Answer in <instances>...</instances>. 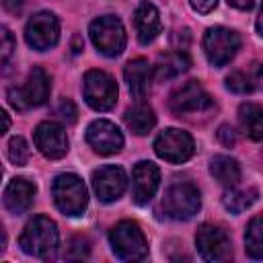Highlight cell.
Segmentation results:
<instances>
[{
  "mask_svg": "<svg viewBox=\"0 0 263 263\" xmlns=\"http://www.w3.org/2000/svg\"><path fill=\"white\" fill-rule=\"evenodd\" d=\"M245 251L251 259H263V216H255L247 224Z\"/></svg>",
  "mask_w": 263,
  "mask_h": 263,
  "instance_id": "cell-25",
  "label": "cell"
},
{
  "mask_svg": "<svg viewBox=\"0 0 263 263\" xmlns=\"http://www.w3.org/2000/svg\"><path fill=\"white\" fill-rule=\"evenodd\" d=\"M2 121H4L2 132H8V127H10V117H8V113H6V111H2Z\"/></svg>",
  "mask_w": 263,
  "mask_h": 263,
  "instance_id": "cell-37",
  "label": "cell"
},
{
  "mask_svg": "<svg viewBox=\"0 0 263 263\" xmlns=\"http://www.w3.org/2000/svg\"><path fill=\"white\" fill-rule=\"evenodd\" d=\"M125 187H127V175L117 164H105L92 173V189L97 197L105 203L119 199Z\"/></svg>",
  "mask_w": 263,
  "mask_h": 263,
  "instance_id": "cell-15",
  "label": "cell"
},
{
  "mask_svg": "<svg viewBox=\"0 0 263 263\" xmlns=\"http://www.w3.org/2000/svg\"><path fill=\"white\" fill-rule=\"evenodd\" d=\"M109 242L121 261H142L148 255V240L134 220L117 222L109 232Z\"/></svg>",
  "mask_w": 263,
  "mask_h": 263,
  "instance_id": "cell-4",
  "label": "cell"
},
{
  "mask_svg": "<svg viewBox=\"0 0 263 263\" xmlns=\"http://www.w3.org/2000/svg\"><path fill=\"white\" fill-rule=\"evenodd\" d=\"M51 195L55 208L64 216H82L88 205V191L82 183V179L74 173H62L53 179Z\"/></svg>",
  "mask_w": 263,
  "mask_h": 263,
  "instance_id": "cell-2",
  "label": "cell"
},
{
  "mask_svg": "<svg viewBox=\"0 0 263 263\" xmlns=\"http://www.w3.org/2000/svg\"><path fill=\"white\" fill-rule=\"evenodd\" d=\"M35 185L31 183V181H27V179H23V177H14L6 187H4V195H2V199H4V208L10 212V214H14V216H21V214H25L29 208H31V203H33V199H35Z\"/></svg>",
  "mask_w": 263,
  "mask_h": 263,
  "instance_id": "cell-17",
  "label": "cell"
},
{
  "mask_svg": "<svg viewBox=\"0 0 263 263\" xmlns=\"http://www.w3.org/2000/svg\"><path fill=\"white\" fill-rule=\"evenodd\" d=\"M152 66L148 64V60L144 58H136V60H129L123 68V78L127 82V88L132 92V97L138 101V99H144L150 90V80H152Z\"/></svg>",
  "mask_w": 263,
  "mask_h": 263,
  "instance_id": "cell-19",
  "label": "cell"
},
{
  "mask_svg": "<svg viewBox=\"0 0 263 263\" xmlns=\"http://www.w3.org/2000/svg\"><path fill=\"white\" fill-rule=\"evenodd\" d=\"M255 27H257V33L263 37V4H261V8H259V16H257Z\"/></svg>",
  "mask_w": 263,
  "mask_h": 263,
  "instance_id": "cell-36",
  "label": "cell"
},
{
  "mask_svg": "<svg viewBox=\"0 0 263 263\" xmlns=\"http://www.w3.org/2000/svg\"><path fill=\"white\" fill-rule=\"evenodd\" d=\"M259 197V191L255 187L249 189H236V187H226L224 195H222V203L230 214H240L245 210H249Z\"/></svg>",
  "mask_w": 263,
  "mask_h": 263,
  "instance_id": "cell-24",
  "label": "cell"
},
{
  "mask_svg": "<svg viewBox=\"0 0 263 263\" xmlns=\"http://www.w3.org/2000/svg\"><path fill=\"white\" fill-rule=\"evenodd\" d=\"M33 140H35L37 150L49 160L64 158L68 152V134H66L64 125H60L55 121H41L35 127Z\"/></svg>",
  "mask_w": 263,
  "mask_h": 263,
  "instance_id": "cell-14",
  "label": "cell"
},
{
  "mask_svg": "<svg viewBox=\"0 0 263 263\" xmlns=\"http://www.w3.org/2000/svg\"><path fill=\"white\" fill-rule=\"evenodd\" d=\"M232 8H238V10H251L255 6V0H226Z\"/></svg>",
  "mask_w": 263,
  "mask_h": 263,
  "instance_id": "cell-35",
  "label": "cell"
},
{
  "mask_svg": "<svg viewBox=\"0 0 263 263\" xmlns=\"http://www.w3.org/2000/svg\"><path fill=\"white\" fill-rule=\"evenodd\" d=\"M240 49V35L228 27H210L203 33V53L214 68L226 66Z\"/></svg>",
  "mask_w": 263,
  "mask_h": 263,
  "instance_id": "cell-7",
  "label": "cell"
},
{
  "mask_svg": "<svg viewBox=\"0 0 263 263\" xmlns=\"http://www.w3.org/2000/svg\"><path fill=\"white\" fill-rule=\"evenodd\" d=\"M247 74H249V78H251L255 90H263V64H259V62L251 64V68H249Z\"/></svg>",
  "mask_w": 263,
  "mask_h": 263,
  "instance_id": "cell-31",
  "label": "cell"
},
{
  "mask_svg": "<svg viewBox=\"0 0 263 263\" xmlns=\"http://www.w3.org/2000/svg\"><path fill=\"white\" fill-rule=\"evenodd\" d=\"M88 255V240L82 236H76L70 240V251L66 253L68 259H84Z\"/></svg>",
  "mask_w": 263,
  "mask_h": 263,
  "instance_id": "cell-30",
  "label": "cell"
},
{
  "mask_svg": "<svg viewBox=\"0 0 263 263\" xmlns=\"http://www.w3.org/2000/svg\"><path fill=\"white\" fill-rule=\"evenodd\" d=\"M214 101L208 95V90L199 84V80H187L185 84L177 86L168 97V109L181 117V115H195L212 109Z\"/></svg>",
  "mask_w": 263,
  "mask_h": 263,
  "instance_id": "cell-10",
  "label": "cell"
},
{
  "mask_svg": "<svg viewBox=\"0 0 263 263\" xmlns=\"http://www.w3.org/2000/svg\"><path fill=\"white\" fill-rule=\"evenodd\" d=\"M14 49H16V43H14L12 33L6 27H2L0 29V62L6 64L10 60V55H12Z\"/></svg>",
  "mask_w": 263,
  "mask_h": 263,
  "instance_id": "cell-28",
  "label": "cell"
},
{
  "mask_svg": "<svg viewBox=\"0 0 263 263\" xmlns=\"http://www.w3.org/2000/svg\"><path fill=\"white\" fill-rule=\"evenodd\" d=\"M2 6L10 14H18L23 10V6H25V0H2Z\"/></svg>",
  "mask_w": 263,
  "mask_h": 263,
  "instance_id": "cell-34",
  "label": "cell"
},
{
  "mask_svg": "<svg viewBox=\"0 0 263 263\" xmlns=\"http://www.w3.org/2000/svg\"><path fill=\"white\" fill-rule=\"evenodd\" d=\"M55 113H58L66 123H74V121H76V115H78L74 103H72L70 99H66V97L60 99V103H58V107H55Z\"/></svg>",
  "mask_w": 263,
  "mask_h": 263,
  "instance_id": "cell-29",
  "label": "cell"
},
{
  "mask_svg": "<svg viewBox=\"0 0 263 263\" xmlns=\"http://www.w3.org/2000/svg\"><path fill=\"white\" fill-rule=\"evenodd\" d=\"M189 66H191V60H189V55L185 51H168V53L158 58V62L154 66V78L158 82L177 78L179 74L187 72Z\"/></svg>",
  "mask_w": 263,
  "mask_h": 263,
  "instance_id": "cell-21",
  "label": "cell"
},
{
  "mask_svg": "<svg viewBox=\"0 0 263 263\" xmlns=\"http://www.w3.org/2000/svg\"><path fill=\"white\" fill-rule=\"evenodd\" d=\"M123 121L127 125V129L136 136H146L152 132V127L156 125V115H154V109L144 101V99H138L123 115Z\"/></svg>",
  "mask_w": 263,
  "mask_h": 263,
  "instance_id": "cell-20",
  "label": "cell"
},
{
  "mask_svg": "<svg viewBox=\"0 0 263 263\" xmlns=\"http://www.w3.org/2000/svg\"><path fill=\"white\" fill-rule=\"evenodd\" d=\"M238 121H240L242 132L251 140L255 142L263 140V107L255 103H242L238 107Z\"/></svg>",
  "mask_w": 263,
  "mask_h": 263,
  "instance_id": "cell-23",
  "label": "cell"
},
{
  "mask_svg": "<svg viewBox=\"0 0 263 263\" xmlns=\"http://www.w3.org/2000/svg\"><path fill=\"white\" fill-rule=\"evenodd\" d=\"M210 173L224 187H236V183L240 181V164L226 154H216L210 160Z\"/></svg>",
  "mask_w": 263,
  "mask_h": 263,
  "instance_id": "cell-22",
  "label": "cell"
},
{
  "mask_svg": "<svg viewBox=\"0 0 263 263\" xmlns=\"http://www.w3.org/2000/svg\"><path fill=\"white\" fill-rule=\"evenodd\" d=\"M154 152L158 158H162L171 164H181L193 156L195 142L189 132L179 129V127H166L156 136Z\"/></svg>",
  "mask_w": 263,
  "mask_h": 263,
  "instance_id": "cell-8",
  "label": "cell"
},
{
  "mask_svg": "<svg viewBox=\"0 0 263 263\" xmlns=\"http://www.w3.org/2000/svg\"><path fill=\"white\" fill-rule=\"evenodd\" d=\"M86 142L97 154L111 156V154H117L123 148V134L119 132V127L113 121L95 119L86 127Z\"/></svg>",
  "mask_w": 263,
  "mask_h": 263,
  "instance_id": "cell-13",
  "label": "cell"
},
{
  "mask_svg": "<svg viewBox=\"0 0 263 263\" xmlns=\"http://www.w3.org/2000/svg\"><path fill=\"white\" fill-rule=\"evenodd\" d=\"M58 39H60V21L53 12L41 10L29 18L25 27V41L29 43V47L37 51H45L53 47Z\"/></svg>",
  "mask_w": 263,
  "mask_h": 263,
  "instance_id": "cell-12",
  "label": "cell"
},
{
  "mask_svg": "<svg viewBox=\"0 0 263 263\" xmlns=\"http://www.w3.org/2000/svg\"><path fill=\"white\" fill-rule=\"evenodd\" d=\"M216 136H218V140H220L224 146H228V148L236 144V132H234L230 125H220L218 132H216Z\"/></svg>",
  "mask_w": 263,
  "mask_h": 263,
  "instance_id": "cell-32",
  "label": "cell"
},
{
  "mask_svg": "<svg viewBox=\"0 0 263 263\" xmlns=\"http://www.w3.org/2000/svg\"><path fill=\"white\" fill-rule=\"evenodd\" d=\"M88 33H90V41L97 47V51L107 58H117L125 49L127 37H125L123 23L113 14L95 18L88 27Z\"/></svg>",
  "mask_w": 263,
  "mask_h": 263,
  "instance_id": "cell-5",
  "label": "cell"
},
{
  "mask_svg": "<svg viewBox=\"0 0 263 263\" xmlns=\"http://www.w3.org/2000/svg\"><path fill=\"white\" fill-rule=\"evenodd\" d=\"M160 187V171L150 160H140L132 171V197L138 205H146Z\"/></svg>",
  "mask_w": 263,
  "mask_h": 263,
  "instance_id": "cell-16",
  "label": "cell"
},
{
  "mask_svg": "<svg viewBox=\"0 0 263 263\" xmlns=\"http://www.w3.org/2000/svg\"><path fill=\"white\" fill-rule=\"evenodd\" d=\"M226 88L230 92H236V95H249V92L255 90L249 74L242 72V70H234V72H230L226 76Z\"/></svg>",
  "mask_w": 263,
  "mask_h": 263,
  "instance_id": "cell-26",
  "label": "cell"
},
{
  "mask_svg": "<svg viewBox=\"0 0 263 263\" xmlns=\"http://www.w3.org/2000/svg\"><path fill=\"white\" fill-rule=\"evenodd\" d=\"M51 80L43 68H33L23 86L8 88V103L16 111H25L31 107H41L49 99Z\"/></svg>",
  "mask_w": 263,
  "mask_h": 263,
  "instance_id": "cell-6",
  "label": "cell"
},
{
  "mask_svg": "<svg viewBox=\"0 0 263 263\" xmlns=\"http://www.w3.org/2000/svg\"><path fill=\"white\" fill-rule=\"evenodd\" d=\"M29 144L25 142V138H21V136H14V138H10V142H8V158H10V162L12 164H16V166H23V164H27L29 162Z\"/></svg>",
  "mask_w": 263,
  "mask_h": 263,
  "instance_id": "cell-27",
  "label": "cell"
},
{
  "mask_svg": "<svg viewBox=\"0 0 263 263\" xmlns=\"http://www.w3.org/2000/svg\"><path fill=\"white\" fill-rule=\"evenodd\" d=\"M58 242H60V232H58L55 222L41 214L33 216L25 224L18 236V247L23 249V253L37 257V259L51 257L53 251L58 249Z\"/></svg>",
  "mask_w": 263,
  "mask_h": 263,
  "instance_id": "cell-1",
  "label": "cell"
},
{
  "mask_svg": "<svg viewBox=\"0 0 263 263\" xmlns=\"http://www.w3.org/2000/svg\"><path fill=\"white\" fill-rule=\"evenodd\" d=\"M189 4H191V8H193L195 12L208 14V12H212V10L216 8L218 0H189Z\"/></svg>",
  "mask_w": 263,
  "mask_h": 263,
  "instance_id": "cell-33",
  "label": "cell"
},
{
  "mask_svg": "<svg viewBox=\"0 0 263 263\" xmlns=\"http://www.w3.org/2000/svg\"><path fill=\"white\" fill-rule=\"evenodd\" d=\"M199 208H201V197L193 183H175L164 191V197L160 199L162 216L175 222L191 220L199 212Z\"/></svg>",
  "mask_w": 263,
  "mask_h": 263,
  "instance_id": "cell-3",
  "label": "cell"
},
{
  "mask_svg": "<svg viewBox=\"0 0 263 263\" xmlns=\"http://www.w3.org/2000/svg\"><path fill=\"white\" fill-rule=\"evenodd\" d=\"M195 247L203 261L222 263L232 259V242L220 226L201 224L195 232Z\"/></svg>",
  "mask_w": 263,
  "mask_h": 263,
  "instance_id": "cell-11",
  "label": "cell"
},
{
  "mask_svg": "<svg viewBox=\"0 0 263 263\" xmlns=\"http://www.w3.org/2000/svg\"><path fill=\"white\" fill-rule=\"evenodd\" d=\"M134 27H136V35H138V41L142 45H148L152 43L158 33H160V14H158V8L148 2V0H142L134 12Z\"/></svg>",
  "mask_w": 263,
  "mask_h": 263,
  "instance_id": "cell-18",
  "label": "cell"
},
{
  "mask_svg": "<svg viewBox=\"0 0 263 263\" xmlns=\"http://www.w3.org/2000/svg\"><path fill=\"white\" fill-rule=\"evenodd\" d=\"M82 95L90 109L109 111L117 101V84L103 70H88L82 80Z\"/></svg>",
  "mask_w": 263,
  "mask_h": 263,
  "instance_id": "cell-9",
  "label": "cell"
}]
</instances>
